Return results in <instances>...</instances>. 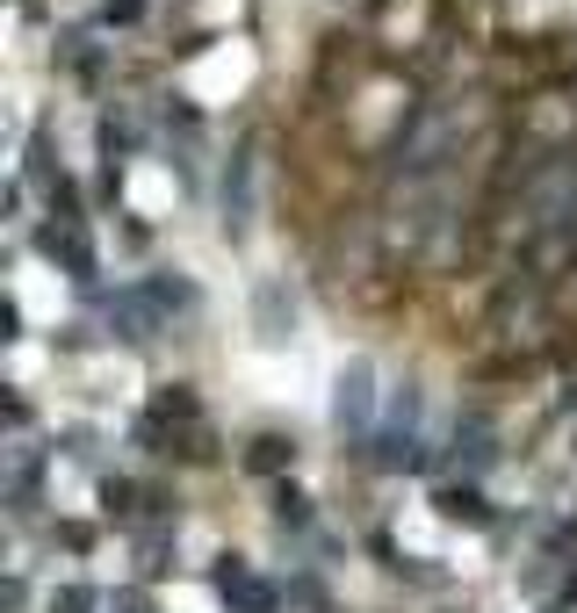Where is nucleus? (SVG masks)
I'll list each match as a JSON object with an SVG mask.
<instances>
[{"label":"nucleus","mask_w":577,"mask_h":613,"mask_svg":"<svg viewBox=\"0 0 577 613\" xmlns=\"http://www.w3.org/2000/svg\"><path fill=\"white\" fill-rule=\"evenodd\" d=\"M94 606V592H80V585H72V592H58V613H88Z\"/></svg>","instance_id":"3"},{"label":"nucleus","mask_w":577,"mask_h":613,"mask_svg":"<svg viewBox=\"0 0 577 613\" xmlns=\"http://www.w3.org/2000/svg\"><path fill=\"white\" fill-rule=\"evenodd\" d=\"M440 512H455V520H484V506H476V490H448V498H440Z\"/></svg>","instance_id":"2"},{"label":"nucleus","mask_w":577,"mask_h":613,"mask_svg":"<svg viewBox=\"0 0 577 613\" xmlns=\"http://www.w3.org/2000/svg\"><path fill=\"white\" fill-rule=\"evenodd\" d=\"M368 361H354L347 375H339V426H368Z\"/></svg>","instance_id":"1"}]
</instances>
